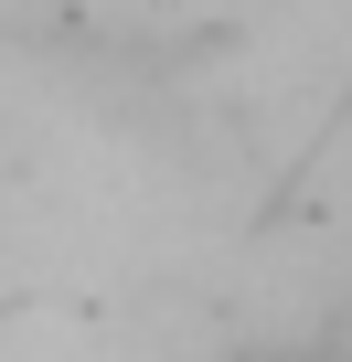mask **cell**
<instances>
[{"label": "cell", "instance_id": "1", "mask_svg": "<svg viewBox=\"0 0 352 362\" xmlns=\"http://www.w3.org/2000/svg\"><path fill=\"white\" fill-rule=\"evenodd\" d=\"M246 362H352L341 341H267V351H246Z\"/></svg>", "mask_w": 352, "mask_h": 362}]
</instances>
